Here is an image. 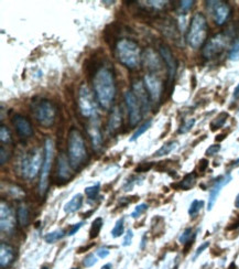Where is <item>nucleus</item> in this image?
<instances>
[{"label": "nucleus", "instance_id": "obj_1", "mask_svg": "<svg viewBox=\"0 0 239 269\" xmlns=\"http://www.w3.org/2000/svg\"><path fill=\"white\" fill-rule=\"evenodd\" d=\"M94 92L96 99L105 110H109L113 106L116 96V82L114 73L107 67H103L94 75Z\"/></svg>", "mask_w": 239, "mask_h": 269}, {"label": "nucleus", "instance_id": "obj_2", "mask_svg": "<svg viewBox=\"0 0 239 269\" xmlns=\"http://www.w3.org/2000/svg\"><path fill=\"white\" fill-rule=\"evenodd\" d=\"M68 157L71 167L74 171L82 169L88 160V154L83 135L75 127H72L69 131Z\"/></svg>", "mask_w": 239, "mask_h": 269}, {"label": "nucleus", "instance_id": "obj_3", "mask_svg": "<svg viewBox=\"0 0 239 269\" xmlns=\"http://www.w3.org/2000/svg\"><path fill=\"white\" fill-rule=\"evenodd\" d=\"M116 58L129 70L139 69L142 62V52L139 44L130 39H121L115 49Z\"/></svg>", "mask_w": 239, "mask_h": 269}, {"label": "nucleus", "instance_id": "obj_4", "mask_svg": "<svg viewBox=\"0 0 239 269\" xmlns=\"http://www.w3.org/2000/svg\"><path fill=\"white\" fill-rule=\"evenodd\" d=\"M208 33V24L207 20L202 12H196L193 16L189 32H187V43L193 49L201 48L205 43Z\"/></svg>", "mask_w": 239, "mask_h": 269}, {"label": "nucleus", "instance_id": "obj_5", "mask_svg": "<svg viewBox=\"0 0 239 269\" xmlns=\"http://www.w3.org/2000/svg\"><path fill=\"white\" fill-rule=\"evenodd\" d=\"M32 111L34 118L44 128H50L55 123L57 108L49 99L41 98L38 101H32Z\"/></svg>", "mask_w": 239, "mask_h": 269}, {"label": "nucleus", "instance_id": "obj_6", "mask_svg": "<svg viewBox=\"0 0 239 269\" xmlns=\"http://www.w3.org/2000/svg\"><path fill=\"white\" fill-rule=\"evenodd\" d=\"M53 156H54V144L53 140L48 137L44 143V159L43 165L41 168V175H40V181H39V193L41 196H44L48 191L49 186V177L51 168H52L53 162Z\"/></svg>", "mask_w": 239, "mask_h": 269}, {"label": "nucleus", "instance_id": "obj_7", "mask_svg": "<svg viewBox=\"0 0 239 269\" xmlns=\"http://www.w3.org/2000/svg\"><path fill=\"white\" fill-rule=\"evenodd\" d=\"M43 159L44 155H42V150L39 148H35L25 155L21 164V172L25 179L33 180L38 176L41 171Z\"/></svg>", "mask_w": 239, "mask_h": 269}, {"label": "nucleus", "instance_id": "obj_8", "mask_svg": "<svg viewBox=\"0 0 239 269\" xmlns=\"http://www.w3.org/2000/svg\"><path fill=\"white\" fill-rule=\"evenodd\" d=\"M79 108L83 117L93 119L97 117V103H96L87 85L83 84L79 90Z\"/></svg>", "mask_w": 239, "mask_h": 269}, {"label": "nucleus", "instance_id": "obj_9", "mask_svg": "<svg viewBox=\"0 0 239 269\" xmlns=\"http://www.w3.org/2000/svg\"><path fill=\"white\" fill-rule=\"evenodd\" d=\"M144 84L149 94V97L151 100V105L158 106L161 103L162 96H163V83L162 81L158 78L157 75L149 73L146 74L144 78Z\"/></svg>", "mask_w": 239, "mask_h": 269}, {"label": "nucleus", "instance_id": "obj_10", "mask_svg": "<svg viewBox=\"0 0 239 269\" xmlns=\"http://www.w3.org/2000/svg\"><path fill=\"white\" fill-rule=\"evenodd\" d=\"M227 40L228 38L225 33L215 34L214 37L211 38L210 41L204 45V48H203V57L206 59H213L217 57V55H220L226 47Z\"/></svg>", "mask_w": 239, "mask_h": 269}, {"label": "nucleus", "instance_id": "obj_11", "mask_svg": "<svg viewBox=\"0 0 239 269\" xmlns=\"http://www.w3.org/2000/svg\"><path fill=\"white\" fill-rule=\"evenodd\" d=\"M125 101L128 108V116H129V124L131 127H136L140 123L142 118V109L139 104L138 99L136 98L135 94L132 93V90H128L126 92L125 95Z\"/></svg>", "mask_w": 239, "mask_h": 269}, {"label": "nucleus", "instance_id": "obj_12", "mask_svg": "<svg viewBox=\"0 0 239 269\" xmlns=\"http://www.w3.org/2000/svg\"><path fill=\"white\" fill-rule=\"evenodd\" d=\"M16 227V216L6 202L0 203V230L7 234H11Z\"/></svg>", "mask_w": 239, "mask_h": 269}, {"label": "nucleus", "instance_id": "obj_13", "mask_svg": "<svg viewBox=\"0 0 239 269\" xmlns=\"http://www.w3.org/2000/svg\"><path fill=\"white\" fill-rule=\"evenodd\" d=\"M211 11L214 17V21L217 25L225 24L232 13L231 6L225 1H207Z\"/></svg>", "mask_w": 239, "mask_h": 269}, {"label": "nucleus", "instance_id": "obj_14", "mask_svg": "<svg viewBox=\"0 0 239 269\" xmlns=\"http://www.w3.org/2000/svg\"><path fill=\"white\" fill-rule=\"evenodd\" d=\"M132 93L135 94L136 98L139 101L142 109V115L148 114L151 108V100L149 97V94L145 88L144 81L141 82V81L138 80L132 82Z\"/></svg>", "mask_w": 239, "mask_h": 269}, {"label": "nucleus", "instance_id": "obj_15", "mask_svg": "<svg viewBox=\"0 0 239 269\" xmlns=\"http://www.w3.org/2000/svg\"><path fill=\"white\" fill-rule=\"evenodd\" d=\"M159 52L162 60L164 61L167 69V74H169V85L172 86L173 84V81L176 75V70H177V62L174 58L173 53H172L171 49L165 44H161L159 47Z\"/></svg>", "mask_w": 239, "mask_h": 269}, {"label": "nucleus", "instance_id": "obj_16", "mask_svg": "<svg viewBox=\"0 0 239 269\" xmlns=\"http://www.w3.org/2000/svg\"><path fill=\"white\" fill-rule=\"evenodd\" d=\"M233 177L231 174H227L223 177H218L214 185L212 186L210 191V196H208V203H207V211H212L213 207H214L215 203L217 201V197L220 195L222 189L225 185H227L232 181Z\"/></svg>", "mask_w": 239, "mask_h": 269}, {"label": "nucleus", "instance_id": "obj_17", "mask_svg": "<svg viewBox=\"0 0 239 269\" xmlns=\"http://www.w3.org/2000/svg\"><path fill=\"white\" fill-rule=\"evenodd\" d=\"M12 124L21 138H30V137L33 136V127L29 119H27L24 116L16 114L12 117Z\"/></svg>", "mask_w": 239, "mask_h": 269}, {"label": "nucleus", "instance_id": "obj_18", "mask_svg": "<svg viewBox=\"0 0 239 269\" xmlns=\"http://www.w3.org/2000/svg\"><path fill=\"white\" fill-rule=\"evenodd\" d=\"M89 120L90 123L87 126V134L90 138L93 149L95 151H99L101 149V147H103V135H101L97 117Z\"/></svg>", "mask_w": 239, "mask_h": 269}, {"label": "nucleus", "instance_id": "obj_19", "mask_svg": "<svg viewBox=\"0 0 239 269\" xmlns=\"http://www.w3.org/2000/svg\"><path fill=\"white\" fill-rule=\"evenodd\" d=\"M123 126V116H121L120 109L115 106L111 109V114L107 124V131L110 136H115L120 131Z\"/></svg>", "mask_w": 239, "mask_h": 269}, {"label": "nucleus", "instance_id": "obj_20", "mask_svg": "<svg viewBox=\"0 0 239 269\" xmlns=\"http://www.w3.org/2000/svg\"><path fill=\"white\" fill-rule=\"evenodd\" d=\"M142 60H144L146 68L148 69L150 72H157V71H160L162 69L161 60L152 49H147L145 51L144 55H142Z\"/></svg>", "mask_w": 239, "mask_h": 269}, {"label": "nucleus", "instance_id": "obj_21", "mask_svg": "<svg viewBox=\"0 0 239 269\" xmlns=\"http://www.w3.org/2000/svg\"><path fill=\"white\" fill-rule=\"evenodd\" d=\"M14 248L10 246L7 243H1L0 244V266L2 269L9 267L14 261Z\"/></svg>", "mask_w": 239, "mask_h": 269}, {"label": "nucleus", "instance_id": "obj_22", "mask_svg": "<svg viewBox=\"0 0 239 269\" xmlns=\"http://www.w3.org/2000/svg\"><path fill=\"white\" fill-rule=\"evenodd\" d=\"M119 34H120V27H118L116 23L107 25L106 29L104 30L105 42L107 43L110 48H113L114 51L116 49L117 43L119 42V40H118Z\"/></svg>", "mask_w": 239, "mask_h": 269}, {"label": "nucleus", "instance_id": "obj_23", "mask_svg": "<svg viewBox=\"0 0 239 269\" xmlns=\"http://www.w3.org/2000/svg\"><path fill=\"white\" fill-rule=\"evenodd\" d=\"M71 168L72 167H71L70 161L68 160V157L63 152H61L58 159V175L61 180L68 181L71 179V177H72Z\"/></svg>", "mask_w": 239, "mask_h": 269}, {"label": "nucleus", "instance_id": "obj_24", "mask_svg": "<svg viewBox=\"0 0 239 269\" xmlns=\"http://www.w3.org/2000/svg\"><path fill=\"white\" fill-rule=\"evenodd\" d=\"M82 205H83V195L80 193H78L64 205V212L68 213V214L75 213L82 207Z\"/></svg>", "mask_w": 239, "mask_h": 269}, {"label": "nucleus", "instance_id": "obj_25", "mask_svg": "<svg viewBox=\"0 0 239 269\" xmlns=\"http://www.w3.org/2000/svg\"><path fill=\"white\" fill-rule=\"evenodd\" d=\"M196 174L195 172H191V174H187L184 178H183V180L180 182L179 184H172L173 187H179V189L182 190H190L191 187L194 186L195 182H196Z\"/></svg>", "mask_w": 239, "mask_h": 269}, {"label": "nucleus", "instance_id": "obj_26", "mask_svg": "<svg viewBox=\"0 0 239 269\" xmlns=\"http://www.w3.org/2000/svg\"><path fill=\"white\" fill-rule=\"evenodd\" d=\"M17 219H18L19 225L21 227H25V226L29 225V223H30V213H29V209L24 204L20 205L18 207Z\"/></svg>", "mask_w": 239, "mask_h": 269}, {"label": "nucleus", "instance_id": "obj_27", "mask_svg": "<svg viewBox=\"0 0 239 269\" xmlns=\"http://www.w3.org/2000/svg\"><path fill=\"white\" fill-rule=\"evenodd\" d=\"M228 117H230V114L226 113V111H222V113H220V115H217L216 117L212 120V123L210 125L211 130L215 131L222 128V127L226 124Z\"/></svg>", "mask_w": 239, "mask_h": 269}, {"label": "nucleus", "instance_id": "obj_28", "mask_svg": "<svg viewBox=\"0 0 239 269\" xmlns=\"http://www.w3.org/2000/svg\"><path fill=\"white\" fill-rule=\"evenodd\" d=\"M177 147V143L176 141H170V143H166L164 144L163 146L161 147V148L155 152V157H157V158H159V157H163V156H166L171 154L172 151L175 150Z\"/></svg>", "mask_w": 239, "mask_h": 269}, {"label": "nucleus", "instance_id": "obj_29", "mask_svg": "<svg viewBox=\"0 0 239 269\" xmlns=\"http://www.w3.org/2000/svg\"><path fill=\"white\" fill-rule=\"evenodd\" d=\"M103 225H104V221L101 217H97V219L94 220L93 224H91V227H90V231H89L90 240H95V238L99 235L101 228H103Z\"/></svg>", "mask_w": 239, "mask_h": 269}, {"label": "nucleus", "instance_id": "obj_30", "mask_svg": "<svg viewBox=\"0 0 239 269\" xmlns=\"http://www.w3.org/2000/svg\"><path fill=\"white\" fill-rule=\"evenodd\" d=\"M65 232L63 230H57L54 232H51L49 233V234H47L44 236V241L49 243V244H52V243L57 242L59 240H61V238H63L65 236Z\"/></svg>", "mask_w": 239, "mask_h": 269}, {"label": "nucleus", "instance_id": "obj_31", "mask_svg": "<svg viewBox=\"0 0 239 269\" xmlns=\"http://www.w3.org/2000/svg\"><path fill=\"white\" fill-rule=\"evenodd\" d=\"M151 125H152V120H151V119H149V120H147V121H146V123H144V124H142V125H141V126L139 127V128H138V129H137V130L135 131V134L131 136V138H130V141H136L137 139H138V138H139V137H140L141 135H144V134L146 133V131H147V130H148V129L150 128V127H151Z\"/></svg>", "mask_w": 239, "mask_h": 269}, {"label": "nucleus", "instance_id": "obj_32", "mask_svg": "<svg viewBox=\"0 0 239 269\" xmlns=\"http://www.w3.org/2000/svg\"><path fill=\"white\" fill-rule=\"evenodd\" d=\"M99 191H100V183H99V182H97V183L91 185V186L85 187V194H86V196L88 197L89 200H95L96 197L98 196Z\"/></svg>", "mask_w": 239, "mask_h": 269}, {"label": "nucleus", "instance_id": "obj_33", "mask_svg": "<svg viewBox=\"0 0 239 269\" xmlns=\"http://www.w3.org/2000/svg\"><path fill=\"white\" fill-rule=\"evenodd\" d=\"M124 222H125L124 217H121V219H119L118 221L116 222L113 231H111V236H113L114 238H117V237H119L124 234V232H125Z\"/></svg>", "mask_w": 239, "mask_h": 269}, {"label": "nucleus", "instance_id": "obj_34", "mask_svg": "<svg viewBox=\"0 0 239 269\" xmlns=\"http://www.w3.org/2000/svg\"><path fill=\"white\" fill-rule=\"evenodd\" d=\"M204 206V201H200V200H194L190 205V209H189V214L190 216H196L198 213H200V211L202 210V207Z\"/></svg>", "mask_w": 239, "mask_h": 269}, {"label": "nucleus", "instance_id": "obj_35", "mask_svg": "<svg viewBox=\"0 0 239 269\" xmlns=\"http://www.w3.org/2000/svg\"><path fill=\"white\" fill-rule=\"evenodd\" d=\"M0 140H1V143L3 144L11 143V134H10L7 126L4 125L0 126Z\"/></svg>", "mask_w": 239, "mask_h": 269}, {"label": "nucleus", "instance_id": "obj_36", "mask_svg": "<svg viewBox=\"0 0 239 269\" xmlns=\"http://www.w3.org/2000/svg\"><path fill=\"white\" fill-rule=\"evenodd\" d=\"M230 59L232 61H239V37L234 41L233 47L230 51Z\"/></svg>", "mask_w": 239, "mask_h": 269}, {"label": "nucleus", "instance_id": "obj_37", "mask_svg": "<svg viewBox=\"0 0 239 269\" xmlns=\"http://www.w3.org/2000/svg\"><path fill=\"white\" fill-rule=\"evenodd\" d=\"M195 125V119L194 118H191V119H187L185 120L184 123H183L180 128H179V134H186L189 133V131L193 128V126Z\"/></svg>", "mask_w": 239, "mask_h": 269}, {"label": "nucleus", "instance_id": "obj_38", "mask_svg": "<svg viewBox=\"0 0 239 269\" xmlns=\"http://www.w3.org/2000/svg\"><path fill=\"white\" fill-rule=\"evenodd\" d=\"M195 3L194 0H183V1H180V12L183 14H186L192 9L193 4Z\"/></svg>", "mask_w": 239, "mask_h": 269}, {"label": "nucleus", "instance_id": "obj_39", "mask_svg": "<svg viewBox=\"0 0 239 269\" xmlns=\"http://www.w3.org/2000/svg\"><path fill=\"white\" fill-rule=\"evenodd\" d=\"M147 210H148V204H147V203H141L138 206H136L135 211L131 213V217H134V219H139L140 215L144 214Z\"/></svg>", "mask_w": 239, "mask_h": 269}, {"label": "nucleus", "instance_id": "obj_40", "mask_svg": "<svg viewBox=\"0 0 239 269\" xmlns=\"http://www.w3.org/2000/svg\"><path fill=\"white\" fill-rule=\"evenodd\" d=\"M195 235V233L193 234V231L192 228H186V230L182 233V235L180 236L179 238V242L182 243V244H186L187 242H189L190 240H192V237Z\"/></svg>", "mask_w": 239, "mask_h": 269}, {"label": "nucleus", "instance_id": "obj_41", "mask_svg": "<svg viewBox=\"0 0 239 269\" xmlns=\"http://www.w3.org/2000/svg\"><path fill=\"white\" fill-rule=\"evenodd\" d=\"M96 263H97V258H96V256L94 255V254H89V255L86 256L84 258V262H83L84 266L87 267V268L88 267H93Z\"/></svg>", "mask_w": 239, "mask_h": 269}, {"label": "nucleus", "instance_id": "obj_42", "mask_svg": "<svg viewBox=\"0 0 239 269\" xmlns=\"http://www.w3.org/2000/svg\"><path fill=\"white\" fill-rule=\"evenodd\" d=\"M152 166H154L152 162H141V164H139V166L136 168V172H138V174H141V172H147L152 168Z\"/></svg>", "mask_w": 239, "mask_h": 269}, {"label": "nucleus", "instance_id": "obj_43", "mask_svg": "<svg viewBox=\"0 0 239 269\" xmlns=\"http://www.w3.org/2000/svg\"><path fill=\"white\" fill-rule=\"evenodd\" d=\"M147 3H149L148 6L154 8V9H162L164 8L167 3H169V1H159V0H151V1H146Z\"/></svg>", "mask_w": 239, "mask_h": 269}, {"label": "nucleus", "instance_id": "obj_44", "mask_svg": "<svg viewBox=\"0 0 239 269\" xmlns=\"http://www.w3.org/2000/svg\"><path fill=\"white\" fill-rule=\"evenodd\" d=\"M10 155L7 150H4L3 147H0V165L3 166L9 160Z\"/></svg>", "mask_w": 239, "mask_h": 269}, {"label": "nucleus", "instance_id": "obj_45", "mask_svg": "<svg viewBox=\"0 0 239 269\" xmlns=\"http://www.w3.org/2000/svg\"><path fill=\"white\" fill-rule=\"evenodd\" d=\"M220 150H221V145H218V144H217V145H212V146L208 147L205 154H206V156H208V157L215 156V155L218 154V152H220Z\"/></svg>", "mask_w": 239, "mask_h": 269}, {"label": "nucleus", "instance_id": "obj_46", "mask_svg": "<svg viewBox=\"0 0 239 269\" xmlns=\"http://www.w3.org/2000/svg\"><path fill=\"white\" fill-rule=\"evenodd\" d=\"M132 238H134V233H132L131 230H128V231H127V234H126L125 238H124L123 246H129V245H131Z\"/></svg>", "mask_w": 239, "mask_h": 269}, {"label": "nucleus", "instance_id": "obj_47", "mask_svg": "<svg viewBox=\"0 0 239 269\" xmlns=\"http://www.w3.org/2000/svg\"><path fill=\"white\" fill-rule=\"evenodd\" d=\"M208 246H210V242H204V243H203V244H202V245H201L200 247H198L197 250H196V252H195V255H194V257H193V261H195L196 258H197L198 256H200L201 254H202L203 252H204Z\"/></svg>", "mask_w": 239, "mask_h": 269}, {"label": "nucleus", "instance_id": "obj_48", "mask_svg": "<svg viewBox=\"0 0 239 269\" xmlns=\"http://www.w3.org/2000/svg\"><path fill=\"white\" fill-rule=\"evenodd\" d=\"M83 224H84V222H80V223H78V224H74L72 227H71V230L69 231L68 235L69 236H73L74 234H76V233L80 231V228L83 226Z\"/></svg>", "mask_w": 239, "mask_h": 269}, {"label": "nucleus", "instance_id": "obj_49", "mask_svg": "<svg viewBox=\"0 0 239 269\" xmlns=\"http://www.w3.org/2000/svg\"><path fill=\"white\" fill-rule=\"evenodd\" d=\"M208 164H210V161H208L207 159L200 160V165H198V170H200L201 172H204L208 168Z\"/></svg>", "mask_w": 239, "mask_h": 269}, {"label": "nucleus", "instance_id": "obj_50", "mask_svg": "<svg viewBox=\"0 0 239 269\" xmlns=\"http://www.w3.org/2000/svg\"><path fill=\"white\" fill-rule=\"evenodd\" d=\"M96 253H97V255H98L99 258H106V257H107L109 255V251L107 250V248H105V247L98 248L97 252H96Z\"/></svg>", "mask_w": 239, "mask_h": 269}, {"label": "nucleus", "instance_id": "obj_51", "mask_svg": "<svg viewBox=\"0 0 239 269\" xmlns=\"http://www.w3.org/2000/svg\"><path fill=\"white\" fill-rule=\"evenodd\" d=\"M195 236H196V233H195V235L192 237V240H190L189 242H187V243H186V244H184L185 246H184V250H183V253H184V254H187V253H189V251L191 250V247L193 246V243H194V240H195Z\"/></svg>", "mask_w": 239, "mask_h": 269}, {"label": "nucleus", "instance_id": "obj_52", "mask_svg": "<svg viewBox=\"0 0 239 269\" xmlns=\"http://www.w3.org/2000/svg\"><path fill=\"white\" fill-rule=\"evenodd\" d=\"M238 227H239V216H238V219H236L232 223V224H230L226 227V231H235Z\"/></svg>", "mask_w": 239, "mask_h": 269}, {"label": "nucleus", "instance_id": "obj_53", "mask_svg": "<svg viewBox=\"0 0 239 269\" xmlns=\"http://www.w3.org/2000/svg\"><path fill=\"white\" fill-rule=\"evenodd\" d=\"M225 138H226V134H221V135H217L216 136L215 140L218 141V143H221V141H223Z\"/></svg>", "mask_w": 239, "mask_h": 269}, {"label": "nucleus", "instance_id": "obj_54", "mask_svg": "<svg viewBox=\"0 0 239 269\" xmlns=\"http://www.w3.org/2000/svg\"><path fill=\"white\" fill-rule=\"evenodd\" d=\"M239 98V84L237 85V88L234 90V99H238Z\"/></svg>", "mask_w": 239, "mask_h": 269}, {"label": "nucleus", "instance_id": "obj_55", "mask_svg": "<svg viewBox=\"0 0 239 269\" xmlns=\"http://www.w3.org/2000/svg\"><path fill=\"white\" fill-rule=\"evenodd\" d=\"M91 246H94V244H91V245H89V246H86V247H85V246H84V247H80V250H79V253H80H80H84L85 251L89 250V248H90Z\"/></svg>", "mask_w": 239, "mask_h": 269}, {"label": "nucleus", "instance_id": "obj_56", "mask_svg": "<svg viewBox=\"0 0 239 269\" xmlns=\"http://www.w3.org/2000/svg\"><path fill=\"white\" fill-rule=\"evenodd\" d=\"M93 213H94L93 210L89 211V212H86V213H84V214H83V217H84V219H88V217H89L91 214H93Z\"/></svg>", "mask_w": 239, "mask_h": 269}, {"label": "nucleus", "instance_id": "obj_57", "mask_svg": "<svg viewBox=\"0 0 239 269\" xmlns=\"http://www.w3.org/2000/svg\"><path fill=\"white\" fill-rule=\"evenodd\" d=\"M191 80H192V89L194 90V89H195V86H196V79H195V76L193 75Z\"/></svg>", "mask_w": 239, "mask_h": 269}, {"label": "nucleus", "instance_id": "obj_58", "mask_svg": "<svg viewBox=\"0 0 239 269\" xmlns=\"http://www.w3.org/2000/svg\"><path fill=\"white\" fill-rule=\"evenodd\" d=\"M100 269H113V265H111V264H106V265H104Z\"/></svg>", "mask_w": 239, "mask_h": 269}, {"label": "nucleus", "instance_id": "obj_59", "mask_svg": "<svg viewBox=\"0 0 239 269\" xmlns=\"http://www.w3.org/2000/svg\"><path fill=\"white\" fill-rule=\"evenodd\" d=\"M235 206L237 207V209H239V194L236 196V200H235Z\"/></svg>", "mask_w": 239, "mask_h": 269}, {"label": "nucleus", "instance_id": "obj_60", "mask_svg": "<svg viewBox=\"0 0 239 269\" xmlns=\"http://www.w3.org/2000/svg\"><path fill=\"white\" fill-rule=\"evenodd\" d=\"M145 244H146V236L142 237V242H141V248H145Z\"/></svg>", "mask_w": 239, "mask_h": 269}, {"label": "nucleus", "instance_id": "obj_61", "mask_svg": "<svg viewBox=\"0 0 239 269\" xmlns=\"http://www.w3.org/2000/svg\"><path fill=\"white\" fill-rule=\"evenodd\" d=\"M237 166H239V158L236 161H234V164H233V167H237Z\"/></svg>", "mask_w": 239, "mask_h": 269}, {"label": "nucleus", "instance_id": "obj_62", "mask_svg": "<svg viewBox=\"0 0 239 269\" xmlns=\"http://www.w3.org/2000/svg\"><path fill=\"white\" fill-rule=\"evenodd\" d=\"M228 269H236V265H235V264H232V265L230 266V268H228Z\"/></svg>", "mask_w": 239, "mask_h": 269}, {"label": "nucleus", "instance_id": "obj_63", "mask_svg": "<svg viewBox=\"0 0 239 269\" xmlns=\"http://www.w3.org/2000/svg\"><path fill=\"white\" fill-rule=\"evenodd\" d=\"M71 269H79V268H71Z\"/></svg>", "mask_w": 239, "mask_h": 269}, {"label": "nucleus", "instance_id": "obj_64", "mask_svg": "<svg viewBox=\"0 0 239 269\" xmlns=\"http://www.w3.org/2000/svg\"><path fill=\"white\" fill-rule=\"evenodd\" d=\"M42 269H48V268H42Z\"/></svg>", "mask_w": 239, "mask_h": 269}]
</instances>
